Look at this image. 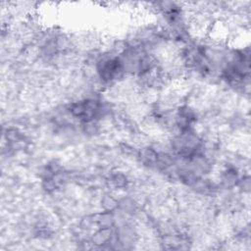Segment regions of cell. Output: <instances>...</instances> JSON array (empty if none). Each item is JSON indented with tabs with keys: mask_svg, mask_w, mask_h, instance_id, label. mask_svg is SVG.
I'll return each mask as SVG.
<instances>
[{
	"mask_svg": "<svg viewBox=\"0 0 251 251\" xmlns=\"http://www.w3.org/2000/svg\"><path fill=\"white\" fill-rule=\"evenodd\" d=\"M96 73L104 84H111L118 81L126 75L120 56L113 54L101 55L96 62Z\"/></svg>",
	"mask_w": 251,
	"mask_h": 251,
	"instance_id": "cell-1",
	"label": "cell"
},
{
	"mask_svg": "<svg viewBox=\"0 0 251 251\" xmlns=\"http://www.w3.org/2000/svg\"><path fill=\"white\" fill-rule=\"evenodd\" d=\"M68 111L72 117L85 125L95 122V119L98 118L102 112V106L97 99L87 98L71 103L68 107Z\"/></svg>",
	"mask_w": 251,
	"mask_h": 251,
	"instance_id": "cell-2",
	"label": "cell"
},
{
	"mask_svg": "<svg viewBox=\"0 0 251 251\" xmlns=\"http://www.w3.org/2000/svg\"><path fill=\"white\" fill-rule=\"evenodd\" d=\"M138 157L142 164L145 166H156L158 153L151 147H144L139 150Z\"/></svg>",
	"mask_w": 251,
	"mask_h": 251,
	"instance_id": "cell-3",
	"label": "cell"
},
{
	"mask_svg": "<svg viewBox=\"0 0 251 251\" xmlns=\"http://www.w3.org/2000/svg\"><path fill=\"white\" fill-rule=\"evenodd\" d=\"M126 177L123 175V174H114L110 176V181L111 183L117 187V188H122V187H125L126 186Z\"/></svg>",
	"mask_w": 251,
	"mask_h": 251,
	"instance_id": "cell-4",
	"label": "cell"
}]
</instances>
